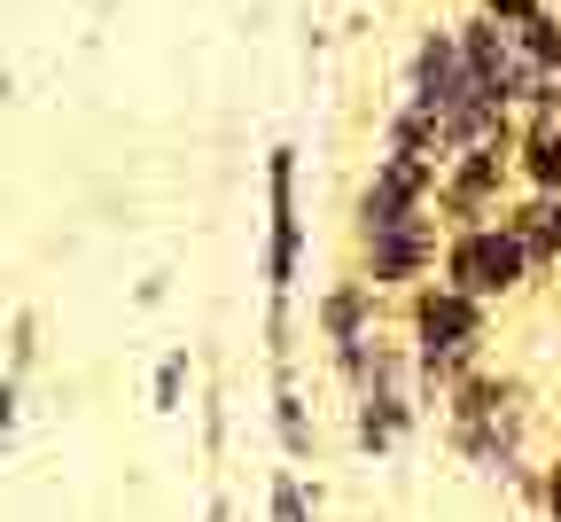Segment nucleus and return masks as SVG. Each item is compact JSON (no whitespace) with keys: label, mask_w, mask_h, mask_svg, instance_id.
Segmentation results:
<instances>
[{"label":"nucleus","mask_w":561,"mask_h":522,"mask_svg":"<svg viewBox=\"0 0 561 522\" xmlns=\"http://www.w3.org/2000/svg\"><path fill=\"white\" fill-rule=\"evenodd\" d=\"M405 343H413V366H421V383H430V398H445L453 383H468L476 366H483L491 305L437 273V281H421L405 296Z\"/></svg>","instance_id":"1"},{"label":"nucleus","mask_w":561,"mask_h":522,"mask_svg":"<svg viewBox=\"0 0 561 522\" xmlns=\"http://www.w3.org/2000/svg\"><path fill=\"white\" fill-rule=\"evenodd\" d=\"M445 436H453V453L491 468V476H515L523 468V436H530V383L523 375H491V366H476L468 383H453L445 398Z\"/></svg>","instance_id":"2"},{"label":"nucleus","mask_w":561,"mask_h":522,"mask_svg":"<svg viewBox=\"0 0 561 522\" xmlns=\"http://www.w3.org/2000/svg\"><path fill=\"white\" fill-rule=\"evenodd\" d=\"M453 288H468V296H483V305H507V296H523L530 281H538V258H530V242L507 227V218H483V227H460V235H445V265H437Z\"/></svg>","instance_id":"3"},{"label":"nucleus","mask_w":561,"mask_h":522,"mask_svg":"<svg viewBox=\"0 0 561 522\" xmlns=\"http://www.w3.org/2000/svg\"><path fill=\"white\" fill-rule=\"evenodd\" d=\"M437 265H445V218H437V203L413 211V218H390V227H375V235H359V273L382 296H413L421 281H437Z\"/></svg>","instance_id":"4"},{"label":"nucleus","mask_w":561,"mask_h":522,"mask_svg":"<svg viewBox=\"0 0 561 522\" xmlns=\"http://www.w3.org/2000/svg\"><path fill=\"white\" fill-rule=\"evenodd\" d=\"M297 273H305V211H297V148L280 140L265 157V296L297 305Z\"/></svg>","instance_id":"5"},{"label":"nucleus","mask_w":561,"mask_h":522,"mask_svg":"<svg viewBox=\"0 0 561 522\" xmlns=\"http://www.w3.org/2000/svg\"><path fill=\"white\" fill-rule=\"evenodd\" d=\"M312 320H320V343L335 351V366H343V375H359L367 343L382 336V288H375L367 273H359V281H335V288H320Z\"/></svg>","instance_id":"6"},{"label":"nucleus","mask_w":561,"mask_h":522,"mask_svg":"<svg viewBox=\"0 0 561 522\" xmlns=\"http://www.w3.org/2000/svg\"><path fill=\"white\" fill-rule=\"evenodd\" d=\"M405 94H421L430 110H460L468 94H483L476 87V70H468V47H460V24H430L413 39V55H405Z\"/></svg>","instance_id":"7"},{"label":"nucleus","mask_w":561,"mask_h":522,"mask_svg":"<svg viewBox=\"0 0 561 522\" xmlns=\"http://www.w3.org/2000/svg\"><path fill=\"white\" fill-rule=\"evenodd\" d=\"M515 180L538 188V195H561V102L530 110L523 117V140H515Z\"/></svg>","instance_id":"8"},{"label":"nucleus","mask_w":561,"mask_h":522,"mask_svg":"<svg viewBox=\"0 0 561 522\" xmlns=\"http://www.w3.org/2000/svg\"><path fill=\"white\" fill-rule=\"evenodd\" d=\"M507 227L530 242L538 273H553V265H561V195H538V188H523V195L507 203Z\"/></svg>","instance_id":"9"},{"label":"nucleus","mask_w":561,"mask_h":522,"mask_svg":"<svg viewBox=\"0 0 561 522\" xmlns=\"http://www.w3.org/2000/svg\"><path fill=\"white\" fill-rule=\"evenodd\" d=\"M273 429H280V453L289 461H312V421H305L297 366H273Z\"/></svg>","instance_id":"10"},{"label":"nucleus","mask_w":561,"mask_h":522,"mask_svg":"<svg viewBox=\"0 0 561 522\" xmlns=\"http://www.w3.org/2000/svg\"><path fill=\"white\" fill-rule=\"evenodd\" d=\"M157 413H180V398H187V343L180 351H164V366H157Z\"/></svg>","instance_id":"11"},{"label":"nucleus","mask_w":561,"mask_h":522,"mask_svg":"<svg viewBox=\"0 0 561 522\" xmlns=\"http://www.w3.org/2000/svg\"><path fill=\"white\" fill-rule=\"evenodd\" d=\"M273 522H312V499H305L297 468H280V476H273Z\"/></svg>","instance_id":"12"},{"label":"nucleus","mask_w":561,"mask_h":522,"mask_svg":"<svg viewBox=\"0 0 561 522\" xmlns=\"http://www.w3.org/2000/svg\"><path fill=\"white\" fill-rule=\"evenodd\" d=\"M32 359H39V320H32V313H16V336H9V375H24Z\"/></svg>","instance_id":"13"},{"label":"nucleus","mask_w":561,"mask_h":522,"mask_svg":"<svg viewBox=\"0 0 561 522\" xmlns=\"http://www.w3.org/2000/svg\"><path fill=\"white\" fill-rule=\"evenodd\" d=\"M483 16H500V24H523V16H538V9H553V0H476Z\"/></svg>","instance_id":"14"},{"label":"nucleus","mask_w":561,"mask_h":522,"mask_svg":"<svg viewBox=\"0 0 561 522\" xmlns=\"http://www.w3.org/2000/svg\"><path fill=\"white\" fill-rule=\"evenodd\" d=\"M538 507H546V522H561V453H553L546 476H538Z\"/></svg>","instance_id":"15"},{"label":"nucleus","mask_w":561,"mask_h":522,"mask_svg":"<svg viewBox=\"0 0 561 522\" xmlns=\"http://www.w3.org/2000/svg\"><path fill=\"white\" fill-rule=\"evenodd\" d=\"M16 413H24V406H16V375H0V436L16 429Z\"/></svg>","instance_id":"16"},{"label":"nucleus","mask_w":561,"mask_h":522,"mask_svg":"<svg viewBox=\"0 0 561 522\" xmlns=\"http://www.w3.org/2000/svg\"><path fill=\"white\" fill-rule=\"evenodd\" d=\"M0 94H9V63H0Z\"/></svg>","instance_id":"17"},{"label":"nucleus","mask_w":561,"mask_h":522,"mask_svg":"<svg viewBox=\"0 0 561 522\" xmlns=\"http://www.w3.org/2000/svg\"><path fill=\"white\" fill-rule=\"evenodd\" d=\"M553 102H561V87H553Z\"/></svg>","instance_id":"18"}]
</instances>
